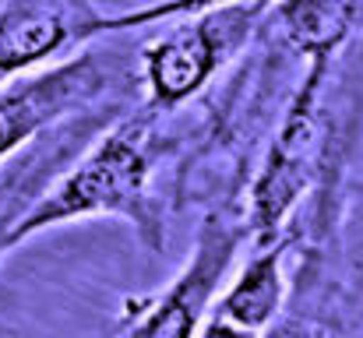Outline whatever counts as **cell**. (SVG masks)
Wrapping results in <instances>:
<instances>
[{
	"instance_id": "5b68a950",
	"label": "cell",
	"mask_w": 363,
	"mask_h": 338,
	"mask_svg": "<svg viewBox=\"0 0 363 338\" xmlns=\"http://www.w3.org/2000/svg\"><path fill=\"white\" fill-rule=\"evenodd\" d=\"M110 78L103 53H82L39 74H11L0 81V159L50 130L60 116L92 103Z\"/></svg>"
},
{
	"instance_id": "52a82bcc",
	"label": "cell",
	"mask_w": 363,
	"mask_h": 338,
	"mask_svg": "<svg viewBox=\"0 0 363 338\" xmlns=\"http://www.w3.org/2000/svg\"><path fill=\"white\" fill-rule=\"evenodd\" d=\"M257 254L243 264L237 282L208 307V321H201L198 332L216 335V332H264L268 321L279 314L282 296H286V282H282V254L289 247V240H257Z\"/></svg>"
},
{
	"instance_id": "6da1fadb",
	"label": "cell",
	"mask_w": 363,
	"mask_h": 338,
	"mask_svg": "<svg viewBox=\"0 0 363 338\" xmlns=\"http://www.w3.org/2000/svg\"><path fill=\"white\" fill-rule=\"evenodd\" d=\"M152 116L117 123L96 141V148L28 212H21L4 236V250L50 229L85 215H127L148 247L159 243V212L152 201Z\"/></svg>"
},
{
	"instance_id": "277c9868",
	"label": "cell",
	"mask_w": 363,
	"mask_h": 338,
	"mask_svg": "<svg viewBox=\"0 0 363 338\" xmlns=\"http://www.w3.org/2000/svg\"><path fill=\"white\" fill-rule=\"evenodd\" d=\"M250 236L247 219H230L226 212H212L198 225L194 254L187 268L169 282L166 293L155 300H138L127 321V332L134 335H194L240 250V243Z\"/></svg>"
},
{
	"instance_id": "3957f363",
	"label": "cell",
	"mask_w": 363,
	"mask_h": 338,
	"mask_svg": "<svg viewBox=\"0 0 363 338\" xmlns=\"http://www.w3.org/2000/svg\"><path fill=\"white\" fill-rule=\"evenodd\" d=\"M332 57H311V71L303 78V89L296 92L293 106L282 120V130L275 137V148L268 155V166L261 180L254 184L250 194V212H247V229L254 240L275 236V229L289 215V208L300 201L303 187L311 184V173L321 155V81L328 74Z\"/></svg>"
},
{
	"instance_id": "9c48e42d",
	"label": "cell",
	"mask_w": 363,
	"mask_h": 338,
	"mask_svg": "<svg viewBox=\"0 0 363 338\" xmlns=\"http://www.w3.org/2000/svg\"><path fill=\"white\" fill-rule=\"evenodd\" d=\"M219 4H275V0H159V4H148V7H138V11H123V14H110V18H96L92 25V35H103V32H123V28H141V25H155V21H173L180 14H194V11H205V7H219Z\"/></svg>"
},
{
	"instance_id": "ba28073f",
	"label": "cell",
	"mask_w": 363,
	"mask_h": 338,
	"mask_svg": "<svg viewBox=\"0 0 363 338\" xmlns=\"http://www.w3.org/2000/svg\"><path fill=\"white\" fill-rule=\"evenodd\" d=\"M363 18V0H279L275 21L293 50L332 57Z\"/></svg>"
},
{
	"instance_id": "7a4b0ae2",
	"label": "cell",
	"mask_w": 363,
	"mask_h": 338,
	"mask_svg": "<svg viewBox=\"0 0 363 338\" xmlns=\"http://www.w3.org/2000/svg\"><path fill=\"white\" fill-rule=\"evenodd\" d=\"M264 4H219L180 14V25L141 50V74L155 110H173L201 92L247 43Z\"/></svg>"
},
{
	"instance_id": "8992f818",
	"label": "cell",
	"mask_w": 363,
	"mask_h": 338,
	"mask_svg": "<svg viewBox=\"0 0 363 338\" xmlns=\"http://www.w3.org/2000/svg\"><path fill=\"white\" fill-rule=\"evenodd\" d=\"M96 18L89 0H0V81L92 39Z\"/></svg>"
}]
</instances>
